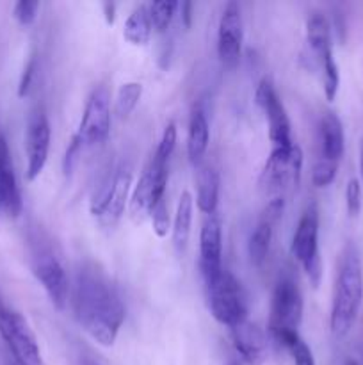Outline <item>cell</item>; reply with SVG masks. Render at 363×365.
I'll return each mask as SVG.
<instances>
[{"instance_id":"1","label":"cell","mask_w":363,"mask_h":365,"mask_svg":"<svg viewBox=\"0 0 363 365\" xmlns=\"http://www.w3.org/2000/svg\"><path fill=\"white\" fill-rule=\"evenodd\" d=\"M75 317L85 334L103 348L116 342L125 321V307L109 278L95 266L82 267L71 292Z\"/></svg>"},{"instance_id":"2","label":"cell","mask_w":363,"mask_h":365,"mask_svg":"<svg viewBox=\"0 0 363 365\" xmlns=\"http://www.w3.org/2000/svg\"><path fill=\"white\" fill-rule=\"evenodd\" d=\"M363 302V267L358 252L347 246L338 264L331 303L330 328L335 337H344L354 327Z\"/></svg>"},{"instance_id":"3","label":"cell","mask_w":363,"mask_h":365,"mask_svg":"<svg viewBox=\"0 0 363 365\" xmlns=\"http://www.w3.org/2000/svg\"><path fill=\"white\" fill-rule=\"evenodd\" d=\"M209 294V309L214 319L226 328H235L248 319V299L241 282L228 269L203 278Z\"/></svg>"},{"instance_id":"4","label":"cell","mask_w":363,"mask_h":365,"mask_svg":"<svg viewBox=\"0 0 363 365\" xmlns=\"http://www.w3.org/2000/svg\"><path fill=\"white\" fill-rule=\"evenodd\" d=\"M132 189L130 168L120 166L103 180L91 198L89 210L103 228H114L123 217Z\"/></svg>"},{"instance_id":"5","label":"cell","mask_w":363,"mask_h":365,"mask_svg":"<svg viewBox=\"0 0 363 365\" xmlns=\"http://www.w3.org/2000/svg\"><path fill=\"white\" fill-rule=\"evenodd\" d=\"M305 155L298 143L288 148H273L270 155L263 164L260 175V185L263 191L274 192V196H283L287 189H298L301 182Z\"/></svg>"},{"instance_id":"6","label":"cell","mask_w":363,"mask_h":365,"mask_svg":"<svg viewBox=\"0 0 363 365\" xmlns=\"http://www.w3.org/2000/svg\"><path fill=\"white\" fill-rule=\"evenodd\" d=\"M0 337L16 365H43L38 337L28 321L9 307H0Z\"/></svg>"},{"instance_id":"7","label":"cell","mask_w":363,"mask_h":365,"mask_svg":"<svg viewBox=\"0 0 363 365\" xmlns=\"http://www.w3.org/2000/svg\"><path fill=\"white\" fill-rule=\"evenodd\" d=\"M166 185L167 163L153 155L142 170L130 196V216L134 223H142L146 217H149L153 205L166 196Z\"/></svg>"},{"instance_id":"8","label":"cell","mask_w":363,"mask_h":365,"mask_svg":"<svg viewBox=\"0 0 363 365\" xmlns=\"http://www.w3.org/2000/svg\"><path fill=\"white\" fill-rule=\"evenodd\" d=\"M302 294L292 278H281L273 291L270 316L267 330L270 335L281 331H298L302 321Z\"/></svg>"},{"instance_id":"9","label":"cell","mask_w":363,"mask_h":365,"mask_svg":"<svg viewBox=\"0 0 363 365\" xmlns=\"http://www.w3.org/2000/svg\"><path fill=\"white\" fill-rule=\"evenodd\" d=\"M255 102L265 114L273 148H288V146L294 145V141H292L290 120H288L283 102L278 96L270 78L265 77L258 82L255 91Z\"/></svg>"},{"instance_id":"10","label":"cell","mask_w":363,"mask_h":365,"mask_svg":"<svg viewBox=\"0 0 363 365\" xmlns=\"http://www.w3.org/2000/svg\"><path fill=\"white\" fill-rule=\"evenodd\" d=\"M242 43H244V21L241 6L228 2L221 13L217 25V56L224 68H235L241 61Z\"/></svg>"},{"instance_id":"11","label":"cell","mask_w":363,"mask_h":365,"mask_svg":"<svg viewBox=\"0 0 363 365\" xmlns=\"http://www.w3.org/2000/svg\"><path fill=\"white\" fill-rule=\"evenodd\" d=\"M84 145H100L110 134V95L107 88H96L89 95L77 130Z\"/></svg>"},{"instance_id":"12","label":"cell","mask_w":363,"mask_h":365,"mask_svg":"<svg viewBox=\"0 0 363 365\" xmlns=\"http://www.w3.org/2000/svg\"><path fill=\"white\" fill-rule=\"evenodd\" d=\"M32 273H34L36 280L41 284V287L48 294L52 305L57 310L66 309L68 302H70L71 285L63 262L53 253L43 252L36 257Z\"/></svg>"},{"instance_id":"13","label":"cell","mask_w":363,"mask_h":365,"mask_svg":"<svg viewBox=\"0 0 363 365\" xmlns=\"http://www.w3.org/2000/svg\"><path fill=\"white\" fill-rule=\"evenodd\" d=\"M50 139H52V128L48 118L45 113L38 110L28 120L27 134H25V153H27L25 177L28 182L36 180L45 170L50 152Z\"/></svg>"},{"instance_id":"14","label":"cell","mask_w":363,"mask_h":365,"mask_svg":"<svg viewBox=\"0 0 363 365\" xmlns=\"http://www.w3.org/2000/svg\"><path fill=\"white\" fill-rule=\"evenodd\" d=\"M21 210H23V202L16 180L13 155L7 139L0 134V216L16 220Z\"/></svg>"},{"instance_id":"15","label":"cell","mask_w":363,"mask_h":365,"mask_svg":"<svg viewBox=\"0 0 363 365\" xmlns=\"http://www.w3.org/2000/svg\"><path fill=\"white\" fill-rule=\"evenodd\" d=\"M292 255L302 267L319 259V210L315 205L306 207L292 237Z\"/></svg>"},{"instance_id":"16","label":"cell","mask_w":363,"mask_h":365,"mask_svg":"<svg viewBox=\"0 0 363 365\" xmlns=\"http://www.w3.org/2000/svg\"><path fill=\"white\" fill-rule=\"evenodd\" d=\"M223 225L219 216L212 214L203 223L199 232V269L203 278L223 269Z\"/></svg>"},{"instance_id":"17","label":"cell","mask_w":363,"mask_h":365,"mask_svg":"<svg viewBox=\"0 0 363 365\" xmlns=\"http://www.w3.org/2000/svg\"><path fill=\"white\" fill-rule=\"evenodd\" d=\"M231 344L246 364L260 365L265 362L267 337L258 324L246 319L244 323L231 328Z\"/></svg>"},{"instance_id":"18","label":"cell","mask_w":363,"mask_h":365,"mask_svg":"<svg viewBox=\"0 0 363 365\" xmlns=\"http://www.w3.org/2000/svg\"><path fill=\"white\" fill-rule=\"evenodd\" d=\"M320 132V157L340 163L345 148L344 127L335 113H324L319 125Z\"/></svg>"},{"instance_id":"19","label":"cell","mask_w":363,"mask_h":365,"mask_svg":"<svg viewBox=\"0 0 363 365\" xmlns=\"http://www.w3.org/2000/svg\"><path fill=\"white\" fill-rule=\"evenodd\" d=\"M306 41H308L312 56L317 64L333 56V43H331L330 21L324 14L313 13L306 21Z\"/></svg>"},{"instance_id":"20","label":"cell","mask_w":363,"mask_h":365,"mask_svg":"<svg viewBox=\"0 0 363 365\" xmlns=\"http://www.w3.org/2000/svg\"><path fill=\"white\" fill-rule=\"evenodd\" d=\"M196 187H198V195H196V205L206 216L216 214L217 205H219V173L210 164H203L199 166L198 178H196Z\"/></svg>"},{"instance_id":"21","label":"cell","mask_w":363,"mask_h":365,"mask_svg":"<svg viewBox=\"0 0 363 365\" xmlns=\"http://www.w3.org/2000/svg\"><path fill=\"white\" fill-rule=\"evenodd\" d=\"M210 128L209 120H206L203 109L196 107L189 118V130H187V155L191 163L199 164L206 148H209Z\"/></svg>"},{"instance_id":"22","label":"cell","mask_w":363,"mask_h":365,"mask_svg":"<svg viewBox=\"0 0 363 365\" xmlns=\"http://www.w3.org/2000/svg\"><path fill=\"white\" fill-rule=\"evenodd\" d=\"M192 212H194V198L189 191H184L178 198L177 212H174L173 228V245L178 252H184L187 246L189 237H191V227H192Z\"/></svg>"},{"instance_id":"23","label":"cell","mask_w":363,"mask_h":365,"mask_svg":"<svg viewBox=\"0 0 363 365\" xmlns=\"http://www.w3.org/2000/svg\"><path fill=\"white\" fill-rule=\"evenodd\" d=\"M153 34L152 18H149L148 6H139L128 14L123 27V38L135 46L148 45Z\"/></svg>"},{"instance_id":"24","label":"cell","mask_w":363,"mask_h":365,"mask_svg":"<svg viewBox=\"0 0 363 365\" xmlns=\"http://www.w3.org/2000/svg\"><path fill=\"white\" fill-rule=\"evenodd\" d=\"M273 337L278 344H281L290 353L294 365H315V356H313L310 346L302 341L299 331H281Z\"/></svg>"},{"instance_id":"25","label":"cell","mask_w":363,"mask_h":365,"mask_svg":"<svg viewBox=\"0 0 363 365\" xmlns=\"http://www.w3.org/2000/svg\"><path fill=\"white\" fill-rule=\"evenodd\" d=\"M270 241H273V225L260 220L258 225L255 227V230L249 235L248 242V253L251 264L262 266V264L265 262L267 253H269L270 250Z\"/></svg>"},{"instance_id":"26","label":"cell","mask_w":363,"mask_h":365,"mask_svg":"<svg viewBox=\"0 0 363 365\" xmlns=\"http://www.w3.org/2000/svg\"><path fill=\"white\" fill-rule=\"evenodd\" d=\"M142 96V84L141 82H127L120 88L116 96V113L121 118H127L134 113L137 107L139 100Z\"/></svg>"},{"instance_id":"27","label":"cell","mask_w":363,"mask_h":365,"mask_svg":"<svg viewBox=\"0 0 363 365\" xmlns=\"http://www.w3.org/2000/svg\"><path fill=\"white\" fill-rule=\"evenodd\" d=\"M178 2H173V0H157V2H152L148 6L149 18H152L153 31L157 32H166L167 27L173 21L174 14H177Z\"/></svg>"},{"instance_id":"28","label":"cell","mask_w":363,"mask_h":365,"mask_svg":"<svg viewBox=\"0 0 363 365\" xmlns=\"http://www.w3.org/2000/svg\"><path fill=\"white\" fill-rule=\"evenodd\" d=\"M320 71H322V84H324V95L330 102H333L338 95V88H340V71H338V64L335 57H327L319 64Z\"/></svg>"},{"instance_id":"29","label":"cell","mask_w":363,"mask_h":365,"mask_svg":"<svg viewBox=\"0 0 363 365\" xmlns=\"http://www.w3.org/2000/svg\"><path fill=\"white\" fill-rule=\"evenodd\" d=\"M149 220H152L153 232H155L157 237L166 239L171 232V217H169V207H167L166 196L160 198L159 202L153 205V209L149 210Z\"/></svg>"},{"instance_id":"30","label":"cell","mask_w":363,"mask_h":365,"mask_svg":"<svg viewBox=\"0 0 363 365\" xmlns=\"http://www.w3.org/2000/svg\"><path fill=\"white\" fill-rule=\"evenodd\" d=\"M337 171H338V163L320 157V159L313 164V170H312L313 185H315V187H327L330 184H333L335 177H337Z\"/></svg>"},{"instance_id":"31","label":"cell","mask_w":363,"mask_h":365,"mask_svg":"<svg viewBox=\"0 0 363 365\" xmlns=\"http://www.w3.org/2000/svg\"><path fill=\"white\" fill-rule=\"evenodd\" d=\"M177 138H178L177 125L167 123L166 127H164L162 138H160V143H159V146H157V150L153 155H155L157 159L167 163V160H169V157L173 155L174 146H177Z\"/></svg>"},{"instance_id":"32","label":"cell","mask_w":363,"mask_h":365,"mask_svg":"<svg viewBox=\"0 0 363 365\" xmlns=\"http://www.w3.org/2000/svg\"><path fill=\"white\" fill-rule=\"evenodd\" d=\"M84 146L85 145L82 143V139L78 138V134L75 132V134L71 135L70 143H68L66 153H64V159H63V171L66 177H70V175L73 173L75 168H77L78 159H80L82 148H84Z\"/></svg>"},{"instance_id":"33","label":"cell","mask_w":363,"mask_h":365,"mask_svg":"<svg viewBox=\"0 0 363 365\" xmlns=\"http://www.w3.org/2000/svg\"><path fill=\"white\" fill-rule=\"evenodd\" d=\"M345 207L351 217H356L362 210V182L358 178H351L345 187Z\"/></svg>"},{"instance_id":"34","label":"cell","mask_w":363,"mask_h":365,"mask_svg":"<svg viewBox=\"0 0 363 365\" xmlns=\"http://www.w3.org/2000/svg\"><path fill=\"white\" fill-rule=\"evenodd\" d=\"M38 9H39L38 0H20V2L14 4L13 14L20 25H31L36 21Z\"/></svg>"},{"instance_id":"35","label":"cell","mask_w":363,"mask_h":365,"mask_svg":"<svg viewBox=\"0 0 363 365\" xmlns=\"http://www.w3.org/2000/svg\"><path fill=\"white\" fill-rule=\"evenodd\" d=\"M283 210H285V196H273V198L267 202L260 220L274 227V225L280 221V217L283 216Z\"/></svg>"},{"instance_id":"36","label":"cell","mask_w":363,"mask_h":365,"mask_svg":"<svg viewBox=\"0 0 363 365\" xmlns=\"http://www.w3.org/2000/svg\"><path fill=\"white\" fill-rule=\"evenodd\" d=\"M34 77H36V56H31V59H28L27 64H25L23 73H21L20 86H18V96H20V98L27 96V93L31 91Z\"/></svg>"},{"instance_id":"37","label":"cell","mask_w":363,"mask_h":365,"mask_svg":"<svg viewBox=\"0 0 363 365\" xmlns=\"http://www.w3.org/2000/svg\"><path fill=\"white\" fill-rule=\"evenodd\" d=\"M178 9L182 11V21H184L185 27H191L192 4L191 2H182V4H178Z\"/></svg>"},{"instance_id":"38","label":"cell","mask_w":363,"mask_h":365,"mask_svg":"<svg viewBox=\"0 0 363 365\" xmlns=\"http://www.w3.org/2000/svg\"><path fill=\"white\" fill-rule=\"evenodd\" d=\"M103 9H105L107 24H114V4H105Z\"/></svg>"},{"instance_id":"39","label":"cell","mask_w":363,"mask_h":365,"mask_svg":"<svg viewBox=\"0 0 363 365\" xmlns=\"http://www.w3.org/2000/svg\"><path fill=\"white\" fill-rule=\"evenodd\" d=\"M359 173H362V180H363V139H362V145H359Z\"/></svg>"},{"instance_id":"40","label":"cell","mask_w":363,"mask_h":365,"mask_svg":"<svg viewBox=\"0 0 363 365\" xmlns=\"http://www.w3.org/2000/svg\"><path fill=\"white\" fill-rule=\"evenodd\" d=\"M344 365H359V364L356 362V360H347V362H345Z\"/></svg>"},{"instance_id":"41","label":"cell","mask_w":363,"mask_h":365,"mask_svg":"<svg viewBox=\"0 0 363 365\" xmlns=\"http://www.w3.org/2000/svg\"><path fill=\"white\" fill-rule=\"evenodd\" d=\"M88 365H96V364H88Z\"/></svg>"},{"instance_id":"42","label":"cell","mask_w":363,"mask_h":365,"mask_svg":"<svg viewBox=\"0 0 363 365\" xmlns=\"http://www.w3.org/2000/svg\"><path fill=\"white\" fill-rule=\"evenodd\" d=\"M231 365H237V364H231Z\"/></svg>"}]
</instances>
